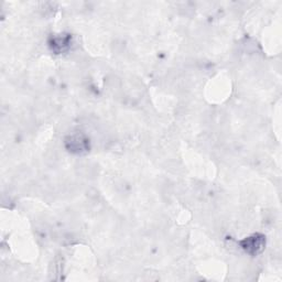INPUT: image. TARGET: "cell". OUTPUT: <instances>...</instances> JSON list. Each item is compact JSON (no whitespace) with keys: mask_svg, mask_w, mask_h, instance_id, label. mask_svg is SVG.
I'll return each instance as SVG.
<instances>
[{"mask_svg":"<svg viewBox=\"0 0 282 282\" xmlns=\"http://www.w3.org/2000/svg\"><path fill=\"white\" fill-rule=\"evenodd\" d=\"M66 144L69 151L80 154V152L86 151L88 147V140L83 134H73V136L68 137V139L66 140Z\"/></svg>","mask_w":282,"mask_h":282,"instance_id":"2","label":"cell"},{"mask_svg":"<svg viewBox=\"0 0 282 282\" xmlns=\"http://www.w3.org/2000/svg\"><path fill=\"white\" fill-rule=\"evenodd\" d=\"M69 44V38L68 37H55L53 39L52 42V48L54 49L56 52H62L64 50L67 49V46Z\"/></svg>","mask_w":282,"mask_h":282,"instance_id":"3","label":"cell"},{"mask_svg":"<svg viewBox=\"0 0 282 282\" xmlns=\"http://www.w3.org/2000/svg\"><path fill=\"white\" fill-rule=\"evenodd\" d=\"M240 245H242L243 249L248 252V254L257 255L263 250L264 245H266V237L260 234H255L252 236L244 239Z\"/></svg>","mask_w":282,"mask_h":282,"instance_id":"1","label":"cell"}]
</instances>
